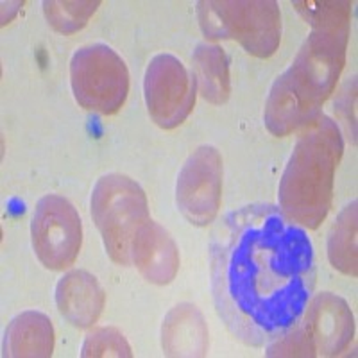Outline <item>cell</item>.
<instances>
[{"label":"cell","instance_id":"obj_1","mask_svg":"<svg viewBox=\"0 0 358 358\" xmlns=\"http://www.w3.org/2000/svg\"><path fill=\"white\" fill-rule=\"evenodd\" d=\"M219 317L248 346H267L296 326L315 287V255L305 228L278 206L236 208L210 244Z\"/></svg>","mask_w":358,"mask_h":358},{"label":"cell","instance_id":"obj_18","mask_svg":"<svg viewBox=\"0 0 358 358\" xmlns=\"http://www.w3.org/2000/svg\"><path fill=\"white\" fill-rule=\"evenodd\" d=\"M131 346L117 328H95L86 335L81 348V357H131Z\"/></svg>","mask_w":358,"mask_h":358},{"label":"cell","instance_id":"obj_4","mask_svg":"<svg viewBox=\"0 0 358 358\" xmlns=\"http://www.w3.org/2000/svg\"><path fill=\"white\" fill-rule=\"evenodd\" d=\"M201 29L212 40H236L257 57L276 52L281 15L274 0H203L197 4Z\"/></svg>","mask_w":358,"mask_h":358},{"label":"cell","instance_id":"obj_11","mask_svg":"<svg viewBox=\"0 0 358 358\" xmlns=\"http://www.w3.org/2000/svg\"><path fill=\"white\" fill-rule=\"evenodd\" d=\"M131 262L149 283L169 285L179 268L178 245L167 229L147 220L133 238Z\"/></svg>","mask_w":358,"mask_h":358},{"label":"cell","instance_id":"obj_14","mask_svg":"<svg viewBox=\"0 0 358 358\" xmlns=\"http://www.w3.org/2000/svg\"><path fill=\"white\" fill-rule=\"evenodd\" d=\"M54 328L50 319L36 310H27L9 322L4 335V357H50Z\"/></svg>","mask_w":358,"mask_h":358},{"label":"cell","instance_id":"obj_10","mask_svg":"<svg viewBox=\"0 0 358 358\" xmlns=\"http://www.w3.org/2000/svg\"><path fill=\"white\" fill-rule=\"evenodd\" d=\"M222 197V158L213 145H201L185 162L176 183L179 212L194 226H208Z\"/></svg>","mask_w":358,"mask_h":358},{"label":"cell","instance_id":"obj_16","mask_svg":"<svg viewBox=\"0 0 358 358\" xmlns=\"http://www.w3.org/2000/svg\"><path fill=\"white\" fill-rule=\"evenodd\" d=\"M328 260L338 273L357 278V201L342 208L328 235Z\"/></svg>","mask_w":358,"mask_h":358},{"label":"cell","instance_id":"obj_5","mask_svg":"<svg viewBox=\"0 0 358 358\" xmlns=\"http://www.w3.org/2000/svg\"><path fill=\"white\" fill-rule=\"evenodd\" d=\"M90 208L111 260L129 265L134 235L149 220L145 192L127 176L106 174L95 183Z\"/></svg>","mask_w":358,"mask_h":358},{"label":"cell","instance_id":"obj_12","mask_svg":"<svg viewBox=\"0 0 358 358\" xmlns=\"http://www.w3.org/2000/svg\"><path fill=\"white\" fill-rule=\"evenodd\" d=\"M104 301L106 296L101 283L86 271H70L57 281V310L76 328L94 326L101 317Z\"/></svg>","mask_w":358,"mask_h":358},{"label":"cell","instance_id":"obj_9","mask_svg":"<svg viewBox=\"0 0 358 358\" xmlns=\"http://www.w3.org/2000/svg\"><path fill=\"white\" fill-rule=\"evenodd\" d=\"M197 81L194 73L172 54L151 59L143 79V95L151 118L162 129L181 126L196 104Z\"/></svg>","mask_w":358,"mask_h":358},{"label":"cell","instance_id":"obj_6","mask_svg":"<svg viewBox=\"0 0 358 358\" xmlns=\"http://www.w3.org/2000/svg\"><path fill=\"white\" fill-rule=\"evenodd\" d=\"M301 319L267 344V357H335L353 341L355 321L348 303L331 292L308 301Z\"/></svg>","mask_w":358,"mask_h":358},{"label":"cell","instance_id":"obj_13","mask_svg":"<svg viewBox=\"0 0 358 358\" xmlns=\"http://www.w3.org/2000/svg\"><path fill=\"white\" fill-rule=\"evenodd\" d=\"M163 353L169 357H203L208 351V328L197 306L178 305L162 326Z\"/></svg>","mask_w":358,"mask_h":358},{"label":"cell","instance_id":"obj_8","mask_svg":"<svg viewBox=\"0 0 358 358\" xmlns=\"http://www.w3.org/2000/svg\"><path fill=\"white\" fill-rule=\"evenodd\" d=\"M31 238L38 260L50 271H63L76 262L83 244L78 210L56 194L41 197L34 208Z\"/></svg>","mask_w":358,"mask_h":358},{"label":"cell","instance_id":"obj_17","mask_svg":"<svg viewBox=\"0 0 358 358\" xmlns=\"http://www.w3.org/2000/svg\"><path fill=\"white\" fill-rule=\"evenodd\" d=\"M101 2L97 0H86V2H56V0H47L43 2L45 18L50 27H54L57 33L73 34L79 29L88 24L90 17L97 11Z\"/></svg>","mask_w":358,"mask_h":358},{"label":"cell","instance_id":"obj_7","mask_svg":"<svg viewBox=\"0 0 358 358\" xmlns=\"http://www.w3.org/2000/svg\"><path fill=\"white\" fill-rule=\"evenodd\" d=\"M70 85L78 104L86 111L113 115L126 102L129 72L111 47L86 45L70 59Z\"/></svg>","mask_w":358,"mask_h":358},{"label":"cell","instance_id":"obj_3","mask_svg":"<svg viewBox=\"0 0 358 358\" xmlns=\"http://www.w3.org/2000/svg\"><path fill=\"white\" fill-rule=\"evenodd\" d=\"M342 151V131L334 118L319 115L303 127L278 187L280 210L301 228L317 229L330 212Z\"/></svg>","mask_w":358,"mask_h":358},{"label":"cell","instance_id":"obj_19","mask_svg":"<svg viewBox=\"0 0 358 358\" xmlns=\"http://www.w3.org/2000/svg\"><path fill=\"white\" fill-rule=\"evenodd\" d=\"M355 102H357V81L350 78L346 85L342 86L341 95L335 101V111L341 122L346 127V134L350 142L357 143V117H355Z\"/></svg>","mask_w":358,"mask_h":358},{"label":"cell","instance_id":"obj_2","mask_svg":"<svg viewBox=\"0 0 358 358\" xmlns=\"http://www.w3.org/2000/svg\"><path fill=\"white\" fill-rule=\"evenodd\" d=\"M294 8L312 25V33L268 92L264 122L274 136H287L321 115L346 63L351 2L305 0L294 2Z\"/></svg>","mask_w":358,"mask_h":358},{"label":"cell","instance_id":"obj_15","mask_svg":"<svg viewBox=\"0 0 358 358\" xmlns=\"http://www.w3.org/2000/svg\"><path fill=\"white\" fill-rule=\"evenodd\" d=\"M194 76L203 99L212 104H224L231 94L228 56L219 45L201 43L192 56Z\"/></svg>","mask_w":358,"mask_h":358}]
</instances>
